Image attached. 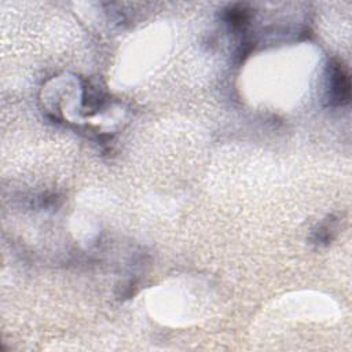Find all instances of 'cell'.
I'll return each instance as SVG.
<instances>
[{
	"mask_svg": "<svg viewBox=\"0 0 352 352\" xmlns=\"http://www.w3.org/2000/svg\"><path fill=\"white\" fill-rule=\"evenodd\" d=\"M326 99L327 103L334 107L345 106L351 99L349 74L344 65L338 60H331L327 66Z\"/></svg>",
	"mask_w": 352,
	"mask_h": 352,
	"instance_id": "6da1fadb",
	"label": "cell"
},
{
	"mask_svg": "<svg viewBox=\"0 0 352 352\" xmlns=\"http://www.w3.org/2000/svg\"><path fill=\"white\" fill-rule=\"evenodd\" d=\"M250 8L246 4H231L223 10V19L232 30H243L250 21Z\"/></svg>",
	"mask_w": 352,
	"mask_h": 352,
	"instance_id": "7a4b0ae2",
	"label": "cell"
},
{
	"mask_svg": "<svg viewBox=\"0 0 352 352\" xmlns=\"http://www.w3.org/2000/svg\"><path fill=\"white\" fill-rule=\"evenodd\" d=\"M333 220L326 221L323 224H320L312 234V241L316 245H327L333 241L334 236V227L331 226Z\"/></svg>",
	"mask_w": 352,
	"mask_h": 352,
	"instance_id": "3957f363",
	"label": "cell"
}]
</instances>
